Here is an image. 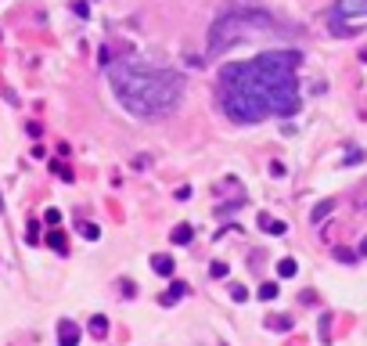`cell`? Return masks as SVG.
I'll use <instances>...</instances> for the list:
<instances>
[{
    "label": "cell",
    "mask_w": 367,
    "mask_h": 346,
    "mask_svg": "<svg viewBox=\"0 0 367 346\" xmlns=\"http://www.w3.org/2000/svg\"><path fill=\"white\" fill-rule=\"evenodd\" d=\"M151 271H155V274H162V278H170V274L177 271V260H173V256H166V253H155V256H151Z\"/></svg>",
    "instance_id": "cell-6"
},
{
    "label": "cell",
    "mask_w": 367,
    "mask_h": 346,
    "mask_svg": "<svg viewBox=\"0 0 367 346\" xmlns=\"http://www.w3.org/2000/svg\"><path fill=\"white\" fill-rule=\"evenodd\" d=\"M108 80H112V90L122 101V108L137 115V119H166V115H173L187 90L180 72L162 69L141 54L115 61L108 69Z\"/></svg>",
    "instance_id": "cell-2"
},
{
    "label": "cell",
    "mask_w": 367,
    "mask_h": 346,
    "mask_svg": "<svg viewBox=\"0 0 367 346\" xmlns=\"http://www.w3.org/2000/svg\"><path fill=\"white\" fill-rule=\"evenodd\" d=\"M51 173H58V177H61V180H65V184H72V170H69V166H61V163H58V159H54V163H51Z\"/></svg>",
    "instance_id": "cell-17"
},
{
    "label": "cell",
    "mask_w": 367,
    "mask_h": 346,
    "mask_svg": "<svg viewBox=\"0 0 367 346\" xmlns=\"http://www.w3.org/2000/svg\"><path fill=\"white\" fill-rule=\"evenodd\" d=\"M90 335H97V339L108 335V318H105V314H94V318H90Z\"/></svg>",
    "instance_id": "cell-9"
},
{
    "label": "cell",
    "mask_w": 367,
    "mask_h": 346,
    "mask_svg": "<svg viewBox=\"0 0 367 346\" xmlns=\"http://www.w3.org/2000/svg\"><path fill=\"white\" fill-rule=\"evenodd\" d=\"M170 238H173L177 245H187V242L194 238V227H191V224H177V227L170 231Z\"/></svg>",
    "instance_id": "cell-8"
},
{
    "label": "cell",
    "mask_w": 367,
    "mask_h": 346,
    "mask_svg": "<svg viewBox=\"0 0 367 346\" xmlns=\"http://www.w3.org/2000/svg\"><path fill=\"white\" fill-rule=\"evenodd\" d=\"M47 245H51V249H58V253H69V242H65L61 231H51V235H47Z\"/></svg>",
    "instance_id": "cell-13"
},
{
    "label": "cell",
    "mask_w": 367,
    "mask_h": 346,
    "mask_svg": "<svg viewBox=\"0 0 367 346\" xmlns=\"http://www.w3.org/2000/svg\"><path fill=\"white\" fill-rule=\"evenodd\" d=\"M270 173H274V177H284V163H270Z\"/></svg>",
    "instance_id": "cell-24"
},
{
    "label": "cell",
    "mask_w": 367,
    "mask_h": 346,
    "mask_svg": "<svg viewBox=\"0 0 367 346\" xmlns=\"http://www.w3.org/2000/svg\"><path fill=\"white\" fill-rule=\"evenodd\" d=\"M151 166V155H134V170H148Z\"/></svg>",
    "instance_id": "cell-21"
},
{
    "label": "cell",
    "mask_w": 367,
    "mask_h": 346,
    "mask_svg": "<svg viewBox=\"0 0 367 346\" xmlns=\"http://www.w3.org/2000/svg\"><path fill=\"white\" fill-rule=\"evenodd\" d=\"M58 346H79V325L76 321H58Z\"/></svg>",
    "instance_id": "cell-5"
},
{
    "label": "cell",
    "mask_w": 367,
    "mask_h": 346,
    "mask_svg": "<svg viewBox=\"0 0 367 346\" xmlns=\"http://www.w3.org/2000/svg\"><path fill=\"white\" fill-rule=\"evenodd\" d=\"M266 325H270L274 332H288V328H292V318H281V314H277V318H270Z\"/></svg>",
    "instance_id": "cell-16"
},
{
    "label": "cell",
    "mask_w": 367,
    "mask_h": 346,
    "mask_svg": "<svg viewBox=\"0 0 367 346\" xmlns=\"http://www.w3.org/2000/svg\"><path fill=\"white\" fill-rule=\"evenodd\" d=\"M277 292H281L277 281H263V285H259V299H277Z\"/></svg>",
    "instance_id": "cell-15"
},
{
    "label": "cell",
    "mask_w": 367,
    "mask_h": 346,
    "mask_svg": "<svg viewBox=\"0 0 367 346\" xmlns=\"http://www.w3.org/2000/svg\"><path fill=\"white\" fill-rule=\"evenodd\" d=\"M44 220H47L51 227H58V224H61V213H58V209H47V213H44Z\"/></svg>",
    "instance_id": "cell-22"
},
{
    "label": "cell",
    "mask_w": 367,
    "mask_h": 346,
    "mask_svg": "<svg viewBox=\"0 0 367 346\" xmlns=\"http://www.w3.org/2000/svg\"><path fill=\"white\" fill-rule=\"evenodd\" d=\"M79 235H83L87 242H97L101 238V227L97 224H79Z\"/></svg>",
    "instance_id": "cell-14"
},
{
    "label": "cell",
    "mask_w": 367,
    "mask_h": 346,
    "mask_svg": "<svg viewBox=\"0 0 367 346\" xmlns=\"http://www.w3.org/2000/svg\"><path fill=\"white\" fill-rule=\"evenodd\" d=\"M335 256H339V260H342V263H353V260H356V253H349V249H339V253H335Z\"/></svg>",
    "instance_id": "cell-23"
},
{
    "label": "cell",
    "mask_w": 367,
    "mask_h": 346,
    "mask_svg": "<svg viewBox=\"0 0 367 346\" xmlns=\"http://www.w3.org/2000/svg\"><path fill=\"white\" fill-rule=\"evenodd\" d=\"M303 65L299 51H266L249 61H230L220 72V105L234 123L252 127L263 123L266 115H295L299 80L295 69Z\"/></svg>",
    "instance_id": "cell-1"
},
{
    "label": "cell",
    "mask_w": 367,
    "mask_h": 346,
    "mask_svg": "<svg viewBox=\"0 0 367 346\" xmlns=\"http://www.w3.org/2000/svg\"><path fill=\"white\" fill-rule=\"evenodd\" d=\"M25 242H29V245H36V242H40V227H36V224H29V227H25Z\"/></svg>",
    "instance_id": "cell-20"
},
{
    "label": "cell",
    "mask_w": 367,
    "mask_h": 346,
    "mask_svg": "<svg viewBox=\"0 0 367 346\" xmlns=\"http://www.w3.org/2000/svg\"><path fill=\"white\" fill-rule=\"evenodd\" d=\"M184 292H187V285H184V281H173V285H170V292H166V296H162V303H166V306H170V303H177V299H180Z\"/></svg>",
    "instance_id": "cell-11"
},
{
    "label": "cell",
    "mask_w": 367,
    "mask_h": 346,
    "mask_svg": "<svg viewBox=\"0 0 367 346\" xmlns=\"http://www.w3.org/2000/svg\"><path fill=\"white\" fill-rule=\"evenodd\" d=\"M331 209H335V202H317V206H313V213H310V220H313V224H320Z\"/></svg>",
    "instance_id": "cell-12"
},
{
    "label": "cell",
    "mask_w": 367,
    "mask_h": 346,
    "mask_svg": "<svg viewBox=\"0 0 367 346\" xmlns=\"http://www.w3.org/2000/svg\"><path fill=\"white\" fill-rule=\"evenodd\" d=\"M360 58H363V61H367V51H363V54H360Z\"/></svg>",
    "instance_id": "cell-26"
},
{
    "label": "cell",
    "mask_w": 367,
    "mask_h": 346,
    "mask_svg": "<svg viewBox=\"0 0 367 346\" xmlns=\"http://www.w3.org/2000/svg\"><path fill=\"white\" fill-rule=\"evenodd\" d=\"M230 299H234V303H245V299H249V292H245V285H230Z\"/></svg>",
    "instance_id": "cell-19"
},
{
    "label": "cell",
    "mask_w": 367,
    "mask_h": 346,
    "mask_svg": "<svg viewBox=\"0 0 367 346\" xmlns=\"http://www.w3.org/2000/svg\"><path fill=\"white\" fill-rule=\"evenodd\" d=\"M356 256H367V238L360 242V249H356Z\"/></svg>",
    "instance_id": "cell-25"
},
{
    "label": "cell",
    "mask_w": 367,
    "mask_h": 346,
    "mask_svg": "<svg viewBox=\"0 0 367 346\" xmlns=\"http://www.w3.org/2000/svg\"><path fill=\"white\" fill-rule=\"evenodd\" d=\"M335 15L339 18H360V15H367V0H339Z\"/></svg>",
    "instance_id": "cell-4"
},
{
    "label": "cell",
    "mask_w": 367,
    "mask_h": 346,
    "mask_svg": "<svg viewBox=\"0 0 367 346\" xmlns=\"http://www.w3.org/2000/svg\"><path fill=\"white\" fill-rule=\"evenodd\" d=\"M263 33H281L274 15H266L259 8H234V11H227L223 18L213 22V29H209V54H220L223 47L245 44V40H252V36H263Z\"/></svg>",
    "instance_id": "cell-3"
},
{
    "label": "cell",
    "mask_w": 367,
    "mask_h": 346,
    "mask_svg": "<svg viewBox=\"0 0 367 346\" xmlns=\"http://www.w3.org/2000/svg\"><path fill=\"white\" fill-rule=\"evenodd\" d=\"M256 224H259V227H266V231H270V235H284V231H288V224H281V220H274L270 213H259V216H256Z\"/></svg>",
    "instance_id": "cell-7"
},
{
    "label": "cell",
    "mask_w": 367,
    "mask_h": 346,
    "mask_svg": "<svg viewBox=\"0 0 367 346\" xmlns=\"http://www.w3.org/2000/svg\"><path fill=\"white\" fill-rule=\"evenodd\" d=\"M295 271H299V263H295L292 256H284V260L277 263V274H281V278H295Z\"/></svg>",
    "instance_id": "cell-10"
},
{
    "label": "cell",
    "mask_w": 367,
    "mask_h": 346,
    "mask_svg": "<svg viewBox=\"0 0 367 346\" xmlns=\"http://www.w3.org/2000/svg\"><path fill=\"white\" fill-rule=\"evenodd\" d=\"M227 271H230V267H227L223 260H216V263L209 267V274H213V278H227Z\"/></svg>",
    "instance_id": "cell-18"
}]
</instances>
